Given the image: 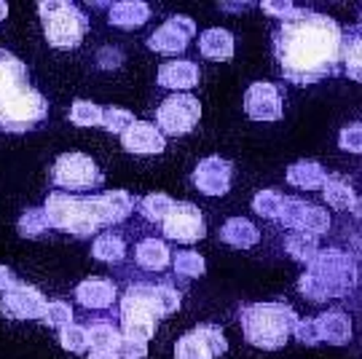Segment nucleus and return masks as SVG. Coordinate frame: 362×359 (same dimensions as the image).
Instances as JSON below:
<instances>
[{
	"instance_id": "obj_35",
	"label": "nucleus",
	"mask_w": 362,
	"mask_h": 359,
	"mask_svg": "<svg viewBox=\"0 0 362 359\" xmlns=\"http://www.w3.org/2000/svg\"><path fill=\"white\" fill-rule=\"evenodd\" d=\"M207 271V260L194 252V249H182V252H175V273L182 276V279H199L204 276Z\"/></svg>"
},
{
	"instance_id": "obj_27",
	"label": "nucleus",
	"mask_w": 362,
	"mask_h": 359,
	"mask_svg": "<svg viewBox=\"0 0 362 359\" xmlns=\"http://www.w3.org/2000/svg\"><path fill=\"white\" fill-rule=\"evenodd\" d=\"M360 25L344 30V46H341V73H346L351 81H360Z\"/></svg>"
},
{
	"instance_id": "obj_32",
	"label": "nucleus",
	"mask_w": 362,
	"mask_h": 359,
	"mask_svg": "<svg viewBox=\"0 0 362 359\" xmlns=\"http://www.w3.org/2000/svg\"><path fill=\"white\" fill-rule=\"evenodd\" d=\"M16 228H19V236H22V239H40V236H46V231H49L52 225H49V218H46L43 206H30V209H25V212L19 215Z\"/></svg>"
},
{
	"instance_id": "obj_38",
	"label": "nucleus",
	"mask_w": 362,
	"mask_h": 359,
	"mask_svg": "<svg viewBox=\"0 0 362 359\" xmlns=\"http://www.w3.org/2000/svg\"><path fill=\"white\" fill-rule=\"evenodd\" d=\"M134 121H137L134 113L124 110V107H116V105L103 107V129L105 131H110V134H118V137H121V134H124Z\"/></svg>"
},
{
	"instance_id": "obj_49",
	"label": "nucleus",
	"mask_w": 362,
	"mask_h": 359,
	"mask_svg": "<svg viewBox=\"0 0 362 359\" xmlns=\"http://www.w3.org/2000/svg\"><path fill=\"white\" fill-rule=\"evenodd\" d=\"M6 16H8V3H6V0H0V22H3Z\"/></svg>"
},
{
	"instance_id": "obj_13",
	"label": "nucleus",
	"mask_w": 362,
	"mask_h": 359,
	"mask_svg": "<svg viewBox=\"0 0 362 359\" xmlns=\"http://www.w3.org/2000/svg\"><path fill=\"white\" fill-rule=\"evenodd\" d=\"M245 113L252 121H263V124L282 121V116H285V97H282L279 86L272 83V81L250 83L245 91Z\"/></svg>"
},
{
	"instance_id": "obj_12",
	"label": "nucleus",
	"mask_w": 362,
	"mask_h": 359,
	"mask_svg": "<svg viewBox=\"0 0 362 359\" xmlns=\"http://www.w3.org/2000/svg\"><path fill=\"white\" fill-rule=\"evenodd\" d=\"M196 35V22L185 13H172L164 25L153 30L148 35V49L156 54H167V57H175V54H182L188 49L191 38Z\"/></svg>"
},
{
	"instance_id": "obj_28",
	"label": "nucleus",
	"mask_w": 362,
	"mask_h": 359,
	"mask_svg": "<svg viewBox=\"0 0 362 359\" xmlns=\"http://www.w3.org/2000/svg\"><path fill=\"white\" fill-rule=\"evenodd\" d=\"M91 255L100 263H110V266H118L124 257H127V244L118 233H103L97 236L94 244H91Z\"/></svg>"
},
{
	"instance_id": "obj_4",
	"label": "nucleus",
	"mask_w": 362,
	"mask_h": 359,
	"mask_svg": "<svg viewBox=\"0 0 362 359\" xmlns=\"http://www.w3.org/2000/svg\"><path fill=\"white\" fill-rule=\"evenodd\" d=\"M300 319L298 311L285 300H263L239 308V324L250 346L263 351H279L293 338V327Z\"/></svg>"
},
{
	"instance_id": "obj_26",
	"label": "nucleus",
	"mask_w": 362,
	"mask_h": 359,
	"mask_svg": "<svg viewBox=\"0 0 362 359\" xmlns=\"http://www.w3.org/2000/svg\"><path fill=\"white\" fill-rule=\"evenodd\" d=\"M134 260H137V266L145 271H164L172 263V252H169L167 242H161V239H143V242L137 244V249H134Z\"/></svg>"
},
{
	"instance_id": "obj_47",
	"label": "nucleus",
	"mask_w": 362,
	"mask_h": 359,
	"mask_svg": "<svg viewBox=\"0 0 362 359\" xmlns=\"http://www.w3.org/2000/svg\"><path fill=\"white\" fill-rule=\"evenodd\" d=\"M255 3H218V8L220 11H233V13H239V11H250Z\"/></svg>"
},
{
	"instance_id": "obj_14",
	"label": "nucleus",
	"mask_w": 362,
	"mask_h": 359,
	"mask_svg": "<svg viewBox=\"0 0 362 359\" xmlns=\"http://www.w3.org/2000/svg\"><path fill=\"white\" fill-rule=\"evenodd\" d=\"M46 298L38 287L27 282H16L8 290L0 295V314L8 317V319L16 322H27V319H43V311H46Z\"/></svg>"
},
{
	"instance_id": "obj_7",
	"label": "nucleus",
	"mask_w": 362,
	"mask_h": 359,
	"mask_svg": "<svg viewBox=\"0 0 362 359\" xmlns=\"http://www.w3.org/2000/svg\"><path fill=\"white\" fill-rule=\"evenodd\" d=\"M43 212L49 218V225L57 231H67L73 239H89L100 231L97 220L91 218L89 201L86 196H76V193L52 191L46 196Z\"/></svg>"
},
{
	"instance_id": "obj_16",
	"label": "nucleus",
	"mask_w": 362,
	"mask_h": 359,
	"mask_svg": "<svg viewBox=\"0 0 362 359\" xmlns=\"http://www.w3.org/2000/svg\"><path fill=\"white\" fill-rule=\"evenodd\" d=\"M91 218L97 220L100 228H110L129 218L137 206V199L129 191H107L100 196H86Z\"/></svg>"
},
{
	"instance_id": "obj_45",
	"label": "nucleus",
	"mask_w": 362,
	"mask_h": 359,
	"mask_svg": "<svg viewBox=\"0 0 362 359\" xmlns=\"http://www.w3.org/2000/svg\"><path fill=\"white\" fill-rule=\"evenodd\" d=\"M260 8L266 13H272L274 19H285L287 13L296 8V3H287V0H263Z\"/></svg>"
},
{
	"instance_id": "obj_22",
	"label": "nucleus",
	"mask_w": 362,
	"mask_h": 359,
	"mask_svg": "<svg viewBox=\"0 0 362 359\" xmlns=\"http://www.w3.org/2000/svg\"><path fill=\"white\" fill-rule=\"evenodd\" d=\"M199 52L204 59L212 62H226L236 52V40L226 27H209L199 35Z\"/></svg>"
},
{
	"instance_id": "obj_44",
	"label": "nucleus",
	"mask_w": 362,
	"mask_h": 359,
	"mask_svg": "<svg viewBox=\"0 0 362 359\" xmlns=\"http://www.w3.org/2000/svg\"><path fill=\"white\" fill-rule=\"evenodd\" d=\"M118 357L121 359H145L148 357V343L124 338V341H121V348H118Z\"/></svg>"
},
{
	"instance_id": "obj_24",
	"label": "nucleus",
	"mask_w": 362,
	"mask_h": 359,
	"mask_svg": "<svg viewBox=\"0 0 362 359\" xmlns=\"http://www.w3.org/2000/svg\"><path fill=\"white\" fill-rule=\"evenodd\" d=\"M327 175L330 172L320 161H311V158H303V161H296L287 167V182L293 188H300V191H320Z\"/></svg>"
},
{
	"instance_id": "obj_48",
	"label": "nucleus",
	"mask_w": 362,
	"mask_h": 359,
	"mask_svg": "<svg viewBox=\"0 0 362 359\" xmlns=\"http://www.w3.org/2000/svg\"><path fill=\"white\" fill-rule=\"evenodd\" d=\"M89 359H121V357L113 354V351H91Z\"/></svg>"
},
{
	"instance_id": "obj_46",
	"label": "nucleus",
	"mask_w": 362,
	"mask_h": 359,
	"mask_svg": "<svg viewBox=\"0 0 362 359\" xmlns=\"http://www.w3.org/2000/svg\"><path fill=\"white\" fill-rule=\"evenodd\" d=\"M16 282H19V279H16V273H13L8 266H3V263H0V295H3V293H8Z\"/></svg>"
},
{
	"instance_id": "obj_10",
	"label": "nucleus",
	"mask_w": 362,
	"mask_h": 359,
	"mask_svg": "<svg viewBox=\"0 0 362 359\" xmlns=\"http://www.w3.org/2000/svg\"><path fill=\"white\" fill-rule=\"evenodd\" d=\"M228 351V341L218 324H196L175 343V359H215Z\"/></svg>"
},
{
	"instance_id": "obj_33",
	"label": "nucleus",
	"mask_w": 362,
	"mask_h": 359,
	"mask_svg": "<svg viewBox=\"0 0 362 359\" xmlns=\"http://www.w3.org/2000/svg\"><path fill=\"white\" fill-rule=\"evenodd\" d=\"M287 196H282L274 188H266V191H258L255 199H252V212L260 215L263 220H279V212H282V204H285Z\"/></svg>"
},
{
	"instance_id": "obj_29",
	"label": "nucleus",
	"mask_w": 362,
	"mask_h": 359,
	"mask_svg": "<svg viewBox=\"0 0 362 359\" xmlns=\"http://www.w3.org/2000/svg\"><path fill=\"white\" fill-rule=\"evenodd\" d=\"M86 333H89L91 351H113V354H118L121 341H124L121 330H116L110 322H94Z\"/></svg>"
},
{
	"instance_id": "obj_5",
	"label": "nucleus",
	"mask_w": 362,
	"mask_h": 359,
	"mask_svg": "<svg viewBox=\"0 0 362 359\" xmlns=\"http://www.w3.org/2000/svg\"><path fill=\"white\" fill-rule=\"evenodd\" d=\"M164 319V311L158 303L156 284H129L121 295V335L129 341L148 343L156 335L158 324Z\"/></svg>"
},
{
	"instance_id": "obj_1",
	"label": "nucleus",
	"mask_w": 362,
	"mask_h": 359,
	"mask_svg": "<svg viewBox=\"0 0 362 359\" xmlns=\"http://www.w3.org/2000/svg\"><path fill=\"white\" fill-rule=\"evenodd\" d=\"M344 27L333 16L296 6L272 35L274 62L282 78L296 86H311L341 73Z\"/></svg>"
},
{
	"instance_id": "obj_30",
	"label": "nucleus",
	"mask_w": 362,
	"mask_h": 359,
	"mask_svg": "<svg viewBox=\"0 0 362 359\" xmlns=\"http://www.w3.org/2000/svg\"><path fill=\"white\" fill-rule=\"evenodd\" d=\"M317 249H320V242H317V236H311V233H290L285 239V252L296 263H303V266H309L314 255H317Z\"/></svg>"
},
{
	"instance_id": "obj_11",
	"label": "nucleus",
	"mask_w": 362,
	"mask_h": 359,
	"mask_svg": "<svg viewBox=\"0 0 362 359\" xmlns=\"http://www.w3.org/2000/svg\"><path fill=\"white\" fill-rule=\"evenodd\" d=\"M161 231L172 242L196 244L207 236V220L202 215V209L191 201H175L172 212L161 223Z\"/></svg>"
},
{
	"instance_id": "obj_42",
	"label": "nucleus",
	"mask_w": 362,
	"mask_h": 359,
	"mask_svg": "<svg viewBox=\"0 0 362 359\" xmlns=\"http://www.w3.org/2000/svg\"><path fill=\"white\" fill-rule=\"evenodd\" d=\"M338 148H341L344 153H354V155L362 151V126L357 121L341 129V134H338Z\"/></svg>"
},
{
	"instance_id": "obj_8",
	"label": "nucleus",
	"mask_w": 362,
	"mask_h": 359,
	"mask_svg": "<svg viewBox=\"0 0 362 359\" xmlns=\"http://www.w3.org/2000/svg\"><path fill=\"white\" fill-rule=\"evenodd\" d=\"M54 188L65 193H89L105 182L103 169L86 153H62L52 167Z\"/></svg>"
},
{
	"instance_id": "obj_31",
	"label": "nucleus",
	"mask_w": 362,
	"mask_h": 359,
	"mask_svg": "<svg viewBox=\"0 0 362 359\" xmlns=\"http://www.w3.org/2000/svg\"><path fill=\"white\" fill-rule=\"evenodd\" d=\"M172 206H175V199L158 191L148 193V196H143V199L137 201V209H140L143 220H148V223H164V218L172 212Z\"/></svg>"
},
{
	"instance_id": "obj_40",
	"label": "nucleus",
	"mask_w": 362,
	"mask_h": 359,
	"mask_svg": "<svg viewBox=\"0 0 362 359\" xmlns=\"http://www.w3.org/2000/svg\"><path fill=\"white\" fill-rule=\"evenodd\" d=\"M306 209H309V201H303V199H285L282 212H279V223L285 228H290V231H300V223H303Z\"/></svg>"
},
{
	"instance_id": "obj_20",
	"label": "nucleus",
	"mask_w": 362,
	"mask_h": 359,
	"mask_svg": "<svg viewBox=\"0 0 362 359\" xmlns=\"http://www.w3.org/2000/svg\"><path fill=\"white\" fill-rule=\"evenodd\" d=\"M320 193H322L325 201L333 206V209H338V212H351L354 218H360V199H357L351 182L344 175L330 172L327 180H325V185L320 188Z\"/></svg>"
},
{
	"instance_id": "obj_43",
	"label": "nucleus",
	"mask_w": 362,
	"mask_h": 359,
	"mask_svg": "<svg viewBox=\"0 0 362 359\" xmlns=\"http://www.w3.org/2000/svg\"><path fill=\"white\" fill-rule=\"evenodd\" d=\"M156 293H158V303H161V311H164V317H172V314H177L180 311V290H175L172 284H156Z\"/></svg>"
},
{
	"instance_id": "obj_19",
	"label": "nucleus",
	"mask_w": 362,
	"mask_h": 359,
	"mask_svg": "<svg viewBox=\"0 0 362 359\" xmlns=\"http://www.w3.org/2000/svg\"><path fill=\"white\" fill-rule=\"evenodd\" d=\"M76 300L89 311H105L118 300V287L110 279H100L91 276L76 287Z\"/></svg>"
},
{
	"instance_id": "obj_3",
	"label": "nucleus",
	"mask_w": 362,
	"mask_h": 359,
	"mask_svg": "<svg viewBox=\"0 0 362 359\" xmlns=\"http://www.w3.org/2000/svg\"><path fill=\"white\" fill-rule=\"evenodd\" d=\"M357 279H360L357 260L336 247H325L317 249L314 260L298 279V290L311 303H330L338 298H346L351 287H357Z\"/></svg>"
},
{
	"instance_id": "obj_39",
	"label": "nucleus",
	"mask_w": 362,
	"mask_h": 359,
	"mask_svg": "<svg viewBox=\"0 0 362 359\" xmlns=\"http://www.w3.org/2000/svg\"><path fill=\"white\" fill-rule=\"evenodd\" d=\"M40 322H46V324L54 327V330H62L65 324L73 322V306H70L67 300H49Z\"/></svg>"
},
{
	"instance_id": "obj_2",
	"label": "nucleus",
	"mask_w": 362,
	"mask_h": 359,
	"mask_svg": "<svg viewBox=\"0 0 362 359\" xmlns=\"http://www.w3.org/2000/svg\"><path fill=\"white\" fill-rule=\"evenodd\" d=\"M49 121V100L30 83V67L0 49V131L27 134Z\"/></svg>"
},
{
	"instance_id": "obj_15",
	"label": "nucleus",
	"mask_w": 362,
	"mask_h": 359,
	"mask_svg": "<svg viewBox=\"0 0 362 359\" xmlns=\"http://www.w3.org/2000/svg\"><path fill=\"white\" fill-rule=\"evenodd\" d=\"M233 180V164L223 155H207L196 164L191 182L196 185V191H202L204 196H226L231 191Z\"/></svg>"
},
{
	"instance_id": "obj_36",
	"label": "nucleus",
	"mask_w": 362,
	"mask_h": 359,
	"mask_svg": "<svg viewBox=\"0 0 362 359\" xmlns=\"http://www.w3.org/2000/svg\"><path fill=\"white\" fill-rule=\"evenodd\" d=\"M59 346L70 351V354H86L89 351V333H86V327H81L76 322L65 324L59 330Z\"/></svg>"
},
{
	"instance_id": "obj_37",
	"label": "nucleus",
	"mask_w": 362,
	"mask_h": 359,
	"mask_svg": "<svg viewBox=\"0 0 362 359\" xmlns=\"http://www.w3.org/2000/svg\"><path fill=\"white\" fill-rule=\"evenodd\" d=\"M330 212H325V206H314L309 204L306 215H303V223H300V233H311V236H325L330 231Z\"/></svg>"
},
{
	"instance_id": "obj_18",
	"label": "nucleus",
	"mask_w": 362,
	"mask_h": 359,
	"mask_svg": "<svg viewBox=\"0 0 362 359\" xmlns=\"http://www.w3.org/2000/svg\"><path fill=\"white\" fill-rule=\"evenodd\" d=\"M202 78V70L194 59H172V62H164L156 73V83L161 89H169L175 94H188L199 83Z\"/></svg>"
},
{
	"instance_id": "obj_34",
	"label": "nucleus",
	"mask_w": 362,
	"mask_h": 359,
	"mask_svg": "<svg viewBox=\"0 0 362 359\" xmlns=\"http://www.w3.org/2000/svg\"><path fill=\"white\" fill-rule=\"evenodd\" d=\"M70 121L81 129L103 126V107L91 100H76L70 107Z\"/></svg>"
},
{
	"instance_id": "obj_23",
	"label": "nucleus",
	"mask_w": 362,
	"mask_h": 359,
	"mask_svg": "<svg viewBox=\"0 0 362 359\" xmlns=\"http://www.w3.org/2000/svg\"><path fill=\"white\" fill-rule=\"evenodd\" d=\"M317 327L327 346H346L351 341V319L344 311H325L322 317H317Z\"/></svg>"
},
{
	"instance_id": "obj_25",
	"label": "nucleus",
	"mask_w": 362,
	"mask_h": 359,
	"mask_svg": "<svg viewBox=\"0 0 362 359\" xmlns=\"http://www.w3.org/2000/svg\"><path fill=\"white\" fill-rule=\"evenodd\" d=\"M260 239V231L247 218H228L220 228V242L233 249H250Z\"/></svg>"
},
{
	"instance_id": "obj_6",
	"label": "nucleus",
	"mask_w": 362,
	"mask_h": 359,
	"mask_svg": "<svg viewBox=\"0 0 362 359\" xmlns=\"http://www.w3.org/2000/svg\"><path fill=\"white\" fill-rule=\"evenodd\" d=\"M35 8H38L46 43L52 49L67 52V49H78L83 43L86 33H89V19L76 3H70V0H62V3L43 0Z\"/></svg>"
},
{
	"instance_id": "obj_9",
	"label": "nucleus",
	"mask_w": 362,
	"mask_h": 359,
	"mask_svg": "<svg viewBox=\"0 0 362 359\" xmlns=\"http://www.w3.org/2000/svg\"><path fill=\"white\" fill-rule=\"evenodd\" d=\"M202 118V102L194 94H172L156 110V126L164 137L191 134Z\"/></svg>"
},
{
	"instance_id": "obj_17",
	"label": "nucleus",
	"mask_w": 362,
	"mask_h": 359,
	"mask_svg": "<svg viewBox=\"0 0 362 359\" xmlns=\"http://www.w3.org/2000/svg\"><path fill=\"white\" fill-rule=\"evenodd\" d=\"M121 145L132 155H158L164 153V148H167V137L151 121H134L121 134Z\"/></svg>"
},
{
	"instance_id": "obj_41",
	"label": "nucleus",
	"mask_w": 362,
	"mask_h": 359,
	"mask_svg": "<svg viewBox=\"0 0 362 359\" xmlns=\"http://www.w3.org/2000/svg\"><path fill=\"white\" fill-rule=\"evenodd\" d=\"M293 338L300 341L303 346H320L322 338H320V327H317V317H303L296 322L293 327Z\"/></svg>"
},
{
	"instance_id": "obj_21",
	"label": "nucleus",
	"mask_w": 362,
	"mask_h": 359,
	"mask_svg": "<svg viewBox=\"0 0 362 359\" xmlns=\"http://www.w3.org/2000/svg\"><path fill=\"white\" fill-rule=\"evenodd\" d=\"M148 19H151V6L143 0H118L107 8V22L118 30H137L148 25Z\"/></svg>"
}]
</instances>
